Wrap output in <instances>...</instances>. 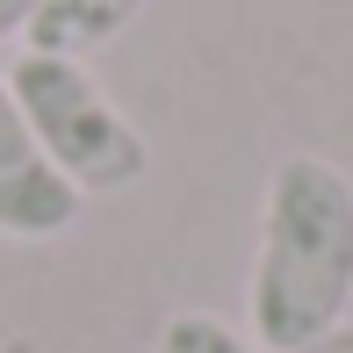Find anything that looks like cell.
Listing matches in <instances>:
<instances>
[{"label": "cell", "mask_w": 353, "mask_h": 353, "mask_svg": "<svg viewBox=\"0 0 353 353\" xmlns=\"http://www.w3.org/2000/svg\"><path fill=\"white\" fill-rule=\"evenodd\" d=\"M353 310V181L325 152H288L260 195L245 317L260 353H296Z\"/></svg>", "instance_id": "6da1fadb"}, {"label": "cell", "mask_w": 353, "mask_h": 353, "mask_svg": "<svg viewBox=\"0 0 353 353\" xmlns=\"http://www.w3.org/2000/svg\"><path fill=\"white\" fill-rule=\"evenodd\" d=\"M8 94H14V108H22V123L37 130L43 159L79 188V202L87 195H123V188H137L144 173H152L144 130L101 94V79L79 65V58L22 51L14 72H8Z\"/></svg>", "instance_id": "7a4b0ae2"}, {"label": "cell", "mask_w": 353, "mask_h": 353, "mask_svg": "<svg viewBox=\"0 0 353 353\" xmlns=\"http://www.w3.org/2000/svg\"><path fill=\"white\" fill-rule=\"evenodd\" d=\"M79 223V188L43 159L37 130L22 123L8 94V72H0V238L14 245H51Z\"/></svg>", "instance_id": "3957f363"}, {"label": "cell", "mask_w": 353, "mask_h": 353, "mask_svg": "<svg viewBox=\"0 0 353 353\" xmlns=\"http://www.w3.org/2000/svg\"><path fill=\"white\" fill-rule=\"evenodd\" d=\"M144 8H152V0H37L22 43L43 51V58H79V65H87V58L108 51Z\"/></svg>", "instance_id": "277c9868"}, {"label": "cell", "mask_w": 353, "mask_h": 353, "mask_svg": "<svg viewBox=\"0 0 353 353\" xmlns=\"http://www.w3.org/2000/svg\"><path fill=\"white\" fill-rule=\"evenodd\" d=\"M152 353H260V346H252V332L223 325V317H210V310H173L166 325H159Z\"/></svg>", "instance_id": "5b68a950"}, {"label": "cell", "mask_w": 353, "mask_h": 353, "mask_svg": "<svg viewBox=\"0 0 353 353\" xmlns=\"http://www.w3.org/2000/svg\"><path fill=\"white\" fill-rule=\"evenodd\" d=\"M29 14H37V0H0V43H8V37H22V29H29Z\"/></svg>", "instance_id": "8992f818"}, {"label": "cell", "mask_w": 353, "mask_h": 353, "mask_svg": "<svg viewBox=\"0 0 353 353\" xmlns=\"http://www.w3.org/2000/svg\"><path fill=\"white\" fill-rule=\"evenodd\" d=\"M296 353H353V317L339 332H325V339H310V346H296Z\"/></svg>", "instance_id": "52a82bcc"}]
</instances>
